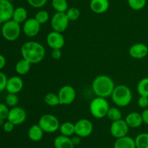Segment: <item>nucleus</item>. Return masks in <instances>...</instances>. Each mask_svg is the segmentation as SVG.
Instances as JSON below:
<instances>
[{"label": "nucleus", "instance_id": "1", "mask_svg": "<svg viewBox=\"0 0 148 148\" xmlns=\"http://www.w3.org/2000/svg\"><path fill=\"white\" fill-rule=\"evenodd\" d=\"M23 58L27 59L31 64H38L41 62L46 55V50L40 43L34 41H27L21 46Z\"/></svg>", "mask_w": 148, "mask_h": 148}, {"label": "nucleus", "instance_id": "2", "mask_svg": "<svg viewBox=\"0 0 148 148\" xmlns=\"http://www.w3.org/2000/svg\"><path fill=\"white\" fill-rule=\"evenodd\" d=\"M115 88L112 78L106 75H100L94 78L92 83V89L97 97L107 98L111 97Z\"/></svg>", "mask_w": 148, "mask_h": 148}, {"label": "nucleus", "instance_id": "3", "mask_svg": "<svg viewBox=\"0 0 148 148\" xmlns=\"http://www.w3.org/2000/svg\"><path fill=\"white\" fill-rule=\"evenodd\" d=\"M111 97L116 105L123 107L131 103L132 100V92L127 85L120 84L116 86Z\"/></svg>", "mask_w": 148, "mask_h": 148}, {"label": "nucleus", "instance_id": "4", "mask_svg": "<svg viewBox=\"0 0 148 148\" xmlns=\"http://www.w3.org/2000/svg\"><path fill=\"white\" fill-rule=\"evenodd\" d=\"M109 108V103L106 98L100 97H97L92 100L89 105L91 115L97 119H101L106 117Z\"/></svg>", "mask_w": 148, "mask_h": 148}, {"label": "nucleus", "instance_id": "5", "mask_svg": "<svg viewBox=\"0 0 148 148\" xmlns=\"http://www.w3.org/2000/svg\"><path fill=\"white\" fill-rule=\"evenodd\" d=\"M21 33V28L19 23L13 20H8L3 23L1 27V34L4 39L9 41L17 40Z\"/></svg>", "mask_w": 148, "mask_h": 148}, {"label": "nucleus", "instance_id": "6", "mask_svg": "<svg viewBox=\"0 0 148 148\" xmlns=\"http://www.w3.org/2000/svg\"><path fill=\"white\" fill-rule=\"evenodd\" d=\"M38 124L46 133H53L59 129L60 123L57 117L52 114L43 115L39 118Z\"/></svg>", "mask_w": 148, "mask_h": 148}, {"label": "nucleus", "instance_id": "7", "mask_svg": "<svg viewBox=\"0 0 148 148\" xmlns=\"http://www.w3.org/2000/svg\"><path fill=\"white\" fill-rule=\"evenodd\" d=\"M69 20L65 12H56L51 17V26L54 31L63 33L69 26Z\"/></svg>", "mask_w": 148, "mask_h": 148}, {"label": "nucleus", "instance_id": "8", "mask_svg": "<svg viewBox=\"0 0 148 148\" xmlns=\"http://www.w3.org/2000/svg\"><path fill=\"white\" fill-rule=\"evenodd\" d=\"M60 104L69 105L73 103L76 98V91L75 88L70 85L63 86L58 92Z\"/></svg>", "mask_w": 148, "mask_h": 148}, {"label": "nucleus", "instance_id": "9", "mask_svg": "<svg viewBox=\"0 0 148 148\" xmlns=\"http://www.w3.org/2000/svg\"><path fill=\"white\" fill-rule=\"evenodd\" d=\"M75 134L81 138L89 136L93 131V124L89 119H79L75 123Z\"/></svg>", "mask_w": 148, "mask_h": 148}, {"label": "nucleus", "instance_id": "10", "mask_svg": "<svg viewBox=\"0 0 148 148\" xmlns=\"http://www.w3.org/2000/svg\"><path fill=\"white\" fill-rule=\"evenodd\" d=\"M130 127L127 125L125 120L120 119L119 120L113 121L110 127V132L113 137L116 139L127 136L129 132Z\"/></svg>", "mask_w": 148, "mask_h": 148}, {"label": "nucleus", "instance_id": "11", "mask_svg": "<svg viewBox=\"0 0 148 148\" xmlns=\"http://www.w3.org/2000/svg\"><path fill=\"white\" fill-rule=\"evenodd\" d=\"M26 118H27V114L25 110L23 107L16 106L10 109L7 120L12 122L14 126H17L24 123L26 120Z\"/></svg>", "mask_w": 148, "mask_h": 148}, {"label": "nucleus", "instance_id": "12", "mask_svg": "<svg viewBox=\"0 0 148 148\" xmlns=\"http://www.w3.org/2000/svg\"><path fill=\"white\" fill-rule=\"evenodd\" d=\"M46 43L51 49H62L64 46V37L62 33L53 30L47 35Z\"/></svg>", "mask_w": 148, "mask_h": 148}, {"label": "nucleus", "instance_id": "13", "mask_svg": "<svg viewBox=\"0 0 148 148\" xmlns=\"http://www.w3.org/2000/svg\"><path fill=\"white\" fill-rule=\"evenodd\" d=\"M41 25L34 18H28L25 23H23V30L26 36L30 38L35 37L39 33Z\"/></svg>", "mask_w": 148, "mask_h": 148}, {"label": "nucleus", "instance_id": "14", "mask_svg": "<svg viewBox=\"0 0 148 148\" xmlns=\"http://www.w3.org/2000/svg\"><path fill=\"white\" fill-rule=\"evenodd\" d=\"M14 7L11 1L0 0V23H4L12 18Z\"/></svg>", "mask_w": 148, "mask_h": 148}, {"label": "nucleus", "instance_id": "15", "mask_svg": "<svg viewBox=\"0 0 148 148\" xmlns=\"http://www.w3.org/2000/svg\"><path fill=\"white\" fill-rule=\"evenodd\" d=\"M129 54L130 56L134 59H143L148 54V46L143 43L134 44L130 46Z\"/></svg>", "mask_w": 148, "mask_h": 148}, {"label": "nucleus", "instance_id": "16", "mask_svg": "<svg viewBox=\"0 0 148 148\" xmlns=\"http://www.w3.org/2000/svg\"><path fill=\"white\" fill-rule=\"evenodd\" d=\"M23 81L20 76L14 75L8 78L6 90L10 94H16L21 91L23 88Z\"/></svg>", "mask_w": 148, "mask_h": 148}, {"label": "nucleus", "instance_id": "17", "mask_svg": "<svg viewBox=\"0 0 148 148\" xmlns=\"http://www.w3.org/2000/svg\"><path fill=\"white\" fill-rule=\"evenodd\" d=\"M110 3L108 0H91L90 8L96 14H103L108 11Z\"/></svg>", "mask_w": 148, "mask_h": 148}, {"label": "nucleus", "instance_id": "18", "mask_svg": "<svg viewBox=\"0 0 148 148\" xmlns=\"http://www.w3.org/2000/svg\"><path fill=\"white\" fill-rule=\"evenodd\" d=\"M125 121L127 122L129 127L132 128V129L140 127L143 123L141 113H139L137 112H132L129 113L126 116Z\"/></svg>", "mask_w": 148, "mask_h": 148}, {"label": "nucleus", "instance_id": "19", "mask_svg": "<svg viewBox=\"0 0 148 148\" xmlns=\"http://www.w3.org/2000/svg\"><path fill=\"white\" fill-rule=\"evenodd\" d=\"M114 148H137L135 140L131 136H125L116 139L114 142Z\"/></svg>", "mask_w": 148, "mask_h": 148}, {"label": "nucleus", "instance_id": "20", "mask_svg": "<svg viewBox=\"0 0 148 148\" xmlns=\"http://www.w3.org/2000/svg\"><path fill=\"white\" fill-rule=\"evenodd\" d=\"M53 145L55 148H74L73 142L72 139L69 136L59 135L56 136L53 140Z\"/></svg>", "mask_w": 148, "mask_h": 148}, {"label": "nucleus", "instance_id": "21", "mask_svg": "<svg viewBox=\"0 0 148 148\" xmlns=\"http://www.w3.org/2000/svg\"><path fill=\"white\" fill-rule=\"evenodd\" d=\"M43 133L44 131H43V129L37 123V124H33L30 126V129H28L27 135L30 140L33 141V142H38V141L41 140L43 138Z\"/></svg>", "mask_w": 148, "mask_h": 148}, {"label": "nucleus", "instance_id": "22", "mask_svg": "<svg viewBox=\"0 0 148 148\" xmlns=\"http://www.w3.org/2000/svg\"><path fill=\"white\" fill-rule=\"evenodd\" d=\"M12 20L19 24L25 23L27 20V12L26 9L23 7H18L14 9Z\"/></svg>", "mask_w": 148, "mask_h": 148}, {"label": "nucleus", "instance_id": "23", "mask_svg": "<svg viewBox=\"0 0 148 148\" xmlns=\"http://www.w3.org/2000/svg\"><path fill=\"white\" fill-rule=\"evenodd\" d=\"M31 65L32 64L30 62H28L27 59H24V58L20 59L17 62L15 68H14L16 73L20 75H26L30 71Z\"/></svg>", "mask_w": 148, "mask_h": 148}, {"label": "nucleus", "instance_id": "24", "mask_svg": "<svg viewBox=\"0 0 148 148\" xmlns=\"http://www.w3.org/2000/svg\"><path fill=\"white\" fill-rule=\"evenodd\" d=\"M59 130L62 135L70 137L75 133V125L72 122H64L60 124Z\"/></svg>", "mask_w": 148, "mask_h": 148}, {"label": "nucleus", "instance_id": "25", "mask_svg": "<svg viewBox=\"0 0 148 148\" xmlns=\"http://www.w3.org/2000/svg\"><path fill=\"white\" fill-rule=\"evenodd\" d=\"M137 148H148V133H139L134 139Z\"/></svg>", "mask_w": 148, "mask_h": 148}, {"label": "nucleus", "instance_id": "26", "mask_svg": "<svg viewBox=\"0 0 148 148\" xmlns=\"http://www.w3.org/2000/svg\"><path fill=\"white\" fill-rule=\"evenodd\" d=\"M51 4L56 12H66L69 9L66 0H52Z\"/></svg>", "mask_w": 148, "mask_h": 148}, {"label": "nucleus", "instance_id": "27", "mask_svg": "<svg viewBox=\"0 0 148 148\" xmlns=\"http://www.w3.org/2000/svg\"><path fill=\"white\" fill-rule=\"evenodd\" d=\"M137 91L140 96L148 97V77L140 80L137 86Z\"/></svg>", "mask_w": 148, "mask_h": 148}, {"label": "nucleus", "instance_id": "28", "mask_svg": "<svg viewBox=\"0 0 148 148\" xmlns=\"http://www.w3.org/2000/svg\"><path fill=\"white\" fill-rule=\"evenodd\" d=\"M44 102L51 107H55L60 104V101L58 94L55 93H48L44 97Z\"/></svg>", "mask_w": 148, "mask_h": 148}, {"label": "nucleus", "instance_id": "29", "mask_svg": "<svg viewBox=\"0 0 148 148\" xmlns=\"http://www.w3.org/2000/svg\"><path fill=\"white\" fill-rule=\"evenodd\" d=\"M107 117L111 120V121H116L120 119H122V113L121 111L116 107H111L108 109V111L107 113Z\"/></svg>", "mask_w": 148, "mask_h": 148}, {"label": "nucleus", "instance_id": "30", "mask_svg": "<svg viewBox=\"0 0 148 148\" xmlns=\"http://www.w3.org/2000/svg\"><path fill=\"white\" fill-rule=\"evenodd\" d=\"M129 6L132 10L139 11L145 7L147 4V0H127Z\"/></svg>", "mask_w": 148, "mask_h": 148}, {"label": "nucleus", "instance_id": "31", "mask_svg": "<svg viewBox=\"0 0 148 148\" xmlns=\"http://www.w3.org/2000/svg\"><path fill=\"white\" fill-rule=\"evenodd\" d=\"M65 13H66L69 21H75L80 16V11H79V10L77 7H69Z\"/></svg>", "mask_w": 148, "mask_h": 148}, {"label": "nucleus", "instance_id": "32", "mask_svg": "<svg viewBox=\"0 0 148 148\" xmlns=\"http://www.w3.org/2000/svg\"><path fill=\"white\" fill-rule=\"evenodd\" d=\"M35 19L40 25L45 24L49 20V13L46 10H39L35 15Z\"/></svg>", "mask_w": 148, "mask_h": 148}, {"label": "nucleus", "instance_id": "33", "mask_svg": "<svg viewBox=\"0 0 148 148\" xmlns=\"http://www.w3.org/2000/svg\"><path fill=\"white\" fill-rule=\"evenodd\" d=\"M19 102V98L16 94H10L8 93L5 98V104L8 107H16Z\"/></svg>", "mask_w": 148, "mask_h": 148}, {"label": "nucleus", "instance_id": "34", "mask_svg": "<svg viewBox=\"0 0 148 148\" xmlns=\"http://www.w3.org/2000/svg\"><path fill=\"white\" fill-rule=\"evenodd\" d=\"M10 110L8 106L4 103H0V120L7 119Z\"/></svg>", "mask_w": 148, "mask_h": 148}, {"label": "nucleus", "instance_id": "35", "mask_svg": "<svg viewBox=\"0 0 148 148\" xmlns=\"http://www.w3.org/2000/svg\"><path fill=\"white\" fill-rule=\"evenodd\" d=\"M48 0H27V3L34 8H40L45 6Z\"/></svg>", "mask_w": 148, "mask_h": 148}, {"label": "nucleus", "instance_id": "36", "mask_svg": "<svg viewBox=\"0 0 148 148\" xmlns=\"http://www.w3.org/2000/svg\"><path fill=\"white\" fill-rule=\"evenodd\" d=\"M8 78L3 72L0 71V92L6 89Z\"/></svg>", "mask_w": 148, "mask_h": 148}, {"label": "nucleus", "instance_id": "37", "mask_svg": "<svg viewBox=\"0 0 148 148\" xmlns=\"http://www.w3.org/2000/svg\"><path fill=\"white\" fill-rule=\"evenodd\" d=\"M137 104L139 107L141 108L146 109L148 107V97H144V96H140L138 100H137Z\"/></svg>", "mask_w": 148, "mask_h": 148}, {"label": "nucleus", "instance_id": "38", "mask_svg": "<svg viewBox=\"0 0 148 148\" xmlns=\"http://www.w3.org/2000/svg\"><path fill=\"white\" fill-rule=\"evenodd\" d=\"M14 125L13 124L12 122L9 121V120H7L5 123L3 124V129L5 132L7 133H10V132L14 130Z\"/></svg>", "mask_w": 148, "mask_h": 148}, {"label": "nucleus", "instance_id": "39", "mask_svg": "<svg viewBox=\"0 0 148 148\" xmlns=\"http://www.w3.org/2000/svg\"><path fill=\"white\" fill-rule=\"evenodd\" d=\"M51 55V57L53 58V59H59L62 56V49H52Z\"/></svg>", "mask_w": 148, "mask_h": 148}, {"label": "nucleus", "instance_id": "40", "mask_svg": "<svg viewBox=\"0 0 148 148\" xmlns=\"http://www.w3.org/2000/svg\"><path fill=\"white\" fill-rule=\"evenodd\" d=\"M142 118H143V123H145L146 125L148 126V108L145 109L141 113Z\"/></svg>", "mask_w": 148, "mask_h": 148}, {"label": "nucleus", "instance_id": "41", "mask_svg": "<svg viewBox=\"0 0 148 148\" xmlns=\"http://www.w3.org/2000/svg\"><path fill=\"white\" fill-rule=\"evenodd\" d=\"M6 65V58L4 55H0V71L2 70Z\"/></svg>", "mask_w": 148, "mask_h": 148}, {"label": "nucleus", "instance_id": "42", "mask_svg": "<svg viewBox=\"0 0 148 148\" xmlns=\"http://www.w3.org/2000/svg\"><path fill=\"white\" fill-rule=\"evenodd\" d=\"M80 138L81 137H79V136H77H77H74V137L71 138V139H72V142H73V144H74V145H75V146H76V145H78L79 143H80V142H81Z\"/></svg>", "mask_w": 148, "mask_h": 148}, {"label": "nucleus", "instance_id": "43", "mask_svg": "<svg viewBox=\"0 0 148 148\" xmlns=\"http://www.w3.org/2000/svg\"><path fill=\"white\" fill-rule=\"evenodd\" d=\"M7 1H11V2H12V1H14V0H7Z\"/></svg>", "mask_w": 148, "mask_h": 148}]
</instances>
